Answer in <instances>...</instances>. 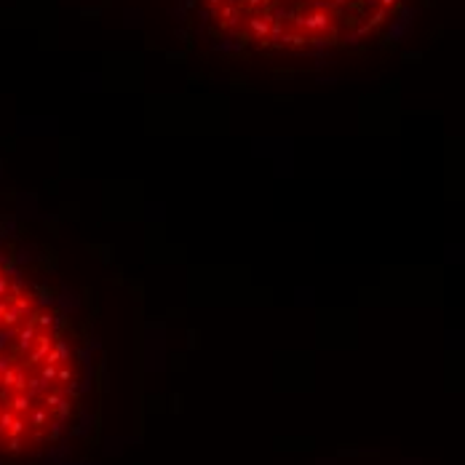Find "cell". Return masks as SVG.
Wrapping results in <instances>:
<instances>
[{
  "instance_id": "6da1fadb",
  "label": "cell",
  "mask_w": 465,
  "mask_h": 465,
  "mask_svg": "<svg viewBox=\"0 0 465 465\" xmlns=\"http://www.w3.org/2000/svg\"><path fill=\"white\" fill-rule=\"evenodd\" d=\"M32 409V398L27 396V393H19V396L11 398V412L14 415H19V412H30Z\"/></svg>"
},
{
  "instance_id": "7a4b0ae2",
  "label": "cell",
  "mask_w": 465,
  "mask_h": 465,
  "mask_svg": "<svg viewBox=\"0 0 465 465\" xmlns=\"http://www.w3.org/2000/svg\"><path fill=\"white\" fill-rule=\"evenodd\" d=\"M19 449H22V438L11 436V438H8V452H19Z\"/></svg>"
}]
</instances>
